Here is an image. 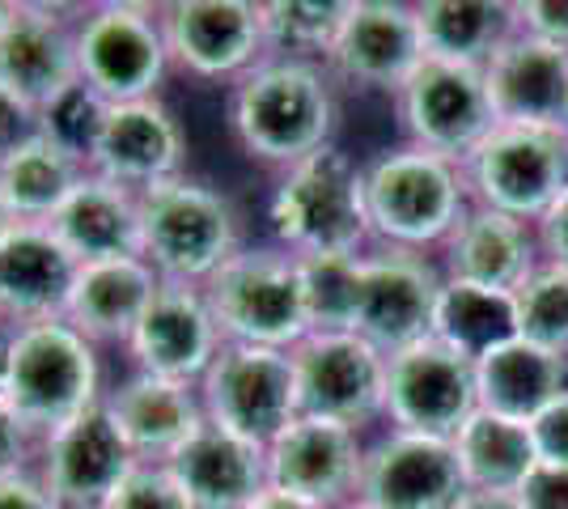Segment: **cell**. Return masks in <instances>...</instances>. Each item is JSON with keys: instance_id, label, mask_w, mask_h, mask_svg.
<instances>
[{"instance_id": "6da1fadb", "label": "cell", "mask_w": 568, "mask_h": 509, "mask_svg": "<svg viewBox=\"0 0 568 509\" xmlns=\"http://www.w3.org/2000/svg\"><path fill=\"white\" fill-rule=\"evenodd\" d=\"M225 120L237 149L272 170H288L335 145L339 94L327 64L263 55L237 77L225 98Z\"/></svg>"}, {"instance_id": "7a4b0ae2", "label": "cell", "mask_w": 568, "mask_h": 509, "mask_svg": "<svg viewBox=\"0 0 568 509\" xmlns=\"http://www.w3.org/2000/svg\"><path fill=\"white\" fill-rule=\"evenodd\" d=\"M242 246L234 200L213 183L179 174L141 192V255L162 281L204 289Z\"/></svg>"}, {"instance_id": "3957f363", "label": "cell", "mask_w": 568, "mask_h": 509, "mask_svg": "<svg viewBox=\"0 0 568 509\" xmlns=\"http://www.w3.org/2000/svg\"><path fill=\"white\" fill-rule=\"evenodd\" d=\"M267 221L276 243L293 255H361L374 234L365 213V166L339 145L288 166L267 200Z\"/></svg>"}, {"instance_id": "277c9868", "label": "cell", "mask_w": 568, "mask_h": 509, "mask_svg": "<svg viewBox=\"0 0 568 509\" xmlns=\"http://www.w3.org/2000/svg\"><path fill=\"white\" fill-rule=\"evenodd\" d=\"M4 399L26 420V429L43 441L106 399L98 344L64 318L13 327V374Z\"/></svg>"}, {"instance_id": "5b68a950", "label": "cell", "mask_w": 568, "mask_h": 509, "mask_svg": "<svg viewBox=\"0 0 568 509\" xmlns=\"http://www.w3.org/2000/svg\"><path fill=\"white\" fill-rule=\"evenodd\" d=\"M467 179L458 162L428 149L403 145L378 153L365 166V213L369 230L395 251H425L446 243L458 217L467 213Z\"/></svg>"}, {"instance_id": "8992f818", "label": "cell", "mask_w": 568, "mask_h": 509, "mask_svg": "<svg viewBox=\"0 0 568 509\" xmlns=\"http://www.w3.org/2000/svg\"><path fill=\"white\" fill-rule=\"evenodd\" d=\"M225 344L297 348L310 336L297 255L284 246H242L204 285Z\"/></svg>"}, {"instance_id": "52a82bcc", "label": "cell", "mask_w": 568, "mask_h": 509, "mask_svg": "<svg viewBox=\"0 0 568 509\" xmlns=\"http://www.w3.org/2000/svg\"><path fill=\"white\" fill-rule=\"evenodd\" d=\"M77 69L81 81L111 106L158 98L170 64L162 4L102 0L77 13Z\"/></svg>"}, {"instance_id": "ba28073f", "label": "cell", "mask_w": 568, "mask_h": 509, "mask_svg": "<svg viewBox=\"0 0 568 509\" xmlns=\"http://www.w3.org/2000/svg\"><path fill=\"white\" fill-rule=\"evenodd\" d=\"M467 166V187L484 208L514 221H544V213L568 187V132L497 123Z\"/></svg>"}, {"instance_id": "9c48e42d", "label": "cell", "mask_w": 568, "mask_h": 509, "mask_svg": "<svg viewBox=\"0 0 568 509\" xmlns=\"http://www.w3.org/2000/svg\"><path fill=\"white\" fill-rule=\"evenodd\" d=\"M204 420L267 450L281 429L302 416L293 353L260 344H225L221 357L200 378Z\"/></svg>"}, {"instance_id": "30bf717a", "label": "cell", "mask_w": 568, "mask_h": 509, "mask_svg": "<svg viewBox=\"0 0 568 509\" xmlns=\"http://www.w3.org/2000/svg\"><path fill=\"white\" fill-rule=\"evenodd\" d=\"M399 123L407 141L446 162H467L479 141L497 128V111L484 85V69L420 60L399 94Z\"/></svg>"}, {"instance_id": "8fae6325", "label": "cell", "mask_w": 568, "mask_h": 509, "mask_svg": "<svg viewBox=\"0 0 568 509\" xmlns=\"http://www.w3.org/2000/svg\"><path fill=\"white\" fill-rule=\"evenodd\" d=\"M293 353L297 404L306 416L365 429L386 416V353L356 332H310Z\"/></svg>"}, {"instance_id": "7c38bea8", "label": "cell", "mask_w": 568, "mask_h": 509, "mask_svg": "<svg viewBox=\"0 0 568 509\" xmlns=\"http://www.w3.org/2000/svg\"><path fill=\"white\" fill-rule=\"evenodd\" d=\"M475 408V362L437 336L386 357V416L395 420V429L454 441Z\"/></svg>"}, {"instance_id": "4fadbf2b", "label": "cell", "mask_w": 568, "mask_h": 509, "mask_svg": "<svg viewBox=\"0 0 568 509\" xmlns=\"http://www.w3.org/2000/svg\"><path fill=\"white\" fill-rule=\"evenodd\" d=\"M170 64L195 81L246 77L263 55V0H170L162 4Z\"/></svg>"}, {"instance_id": "5bb4252c", "label": "cell", "mask_w": 568, "mask_h": 509, "mask_svg": "<svg viewBox=\"0 0 568 509\" xmlns=\"http://www.w3.org/2000/svg\"><path fill=\"white\" fill-rule=\"evenodd\" d=\"M136 462L141 459L123 441L115 416L106 404H94L39 441L34 476L60 509H106Z\"/></svg>"}, {"instance_id": "9a60e30c", "label": "cell", "mask_w": 568, "mask_h": 509, "mask_svg": "<svg viewBox=\"0 0 568 509\" xmlns=\"http://www.w3.org/2000/svg\"><path fill=\"white\" fill-rule=\"evenodd\" d=\"M442 276L416 251L386 246L378 255H361V302L353 332L369 339L378 353H399L433 336Z\"/></svg>"}, {"instance_id": "2e32d148", "label": "cell", "mask_w": 568, "mask_h": 509, "mask_svg": "<svg viewBox=\"0 0 568 509\" xmlns=\"http://www.w3.org/2000/svg\"><path fill=\"white\" fill-rule=\"evenodd\" d=\"M221 348H225V336L216 327L204 289L179 285V281L158 285L149 311L128 339L132 369L170 378V383H187V387H200V378L221 357Z\"/></svg>"}, {"instance_id": "e0dca14e", "label": "cell", "mask_w": 568, "mask_h": 509, "mask_svg": "<svg viewBox=\"0 0 568 509\" xmlns=\"http://www.w3.org/2000/svg\"><path fill=\"white\" fill-rule=\"evenodd\" d=\"M263 455H267V488H281L318 509L356 501L365 446L348 425L302 413L284 425L281 437Z\"/></svg>"}, {"instance_id": "ac0fdd59", "label": "cell", "mask_w": 568, "mask_h": 509, "mask_svg": "<svg viewBox=\"0 0 568 509\" xmlns=\"http://www.w3.org/2000/svg\"><path fill=\"white\" fill-rule=\"evenodd\" d=\"M467 492L454 441L403 429L365 450L356 488V497L374 509H458Z\"/></svg>"}, {"instance_id": "d6986e66", "label": "cell", "mask_w": 568, "mask_h": 509, "mask_svg": "<svg viewBox=\"0 0 568 509\" xmlns=\"http://www.w3.org/2000/svg\"><path fill=\"white\" fill-rule=\"evenodd\" d=\"M420 26L416 4L399 0H348V18L327 55V73L361 90L399 94L407 77L420 69Z\"/></svg>"}, {"instance_id": "ffe728a7", "label": "cell", "mask_w": 568, "mask_h": 509, "mask_svg": "<svg viewBox=\"0 0 568 509\" xmlns=\"http://www.w3.org/2000/svg\"><path fill=\"white\" fill-rule=\"evenodd\" d=\"M187 153L191 141L183 120L158 94L141 102H115L106 111L102 136L90 153V170L132 192H149L158 183L187 174Z\"/></svg>"}, {"instance_id": "44dd1931", "label": "cell", "mask_w": 568, "mask_h": 509, "mask_svg": "<svg viewBox=\"0 0 568 509\" xmlns=\"http://www.w3.org/2000/svg\"><path fill=\"white\" fill-rule=\"evenodd\" d=\"M81 81L77 69V18L64 4L18 0L0 30V85L43 111L51 98Z\"/></svg>"}, {"instance_id": "7402d4cb", "label": "cell", "mask_w": 568, "mask_h": 509, "mask_svg": "<svg viewBox=\"0 0 568 509\" xmlns=\"http://www.w3.org/2000/svg\"><path fill=\"white\" fill-rule=\"evenodd\" d=\"M484 85L493 98L497 123L565 128L568 106V51L547 48L514 30L500 51L484 64Z\"/></svg>"}, {"instance_id": "603a6c76", "label": "cell", "mask_w": 568, "mask_h": 509, "mask_svg": "<svg viewBox=\"0 0 568 509\" xmlns=\"http://www.w3.org/2000/svg\"><path fill=\"white\" fill-rule=\"evenodd\" d=\"M77 259L51 234V225H13L0 243V315L4 323H48L64 318Z\"/></svg>"}, {"instance_id": "cb8c5ba5", "label": "cell", "mask_w": 568, "mask_h": 509, "mask_svg": "<svg viewBox=\"0 0 568 509\" xmlns=\"http://www.w3.org/2000/svg\"><path fill=\"white\" fill-rule=\"evenodd\" d=\"M166 467L191 509H246L267 488V455L209 420L170 455Z\"/></svg>"}, {"instance_id": "d4e9b609", "label": "cell", "mask_w": 568, "mask_h": 509, "mask_svg": "<svg viewBox=\"0 0 568 509\" xmlns=\"http://www.w3.org/2000/svg\"><path fill=\"white\" fill-rule=\"evenodd\" d=\"M51 234L69 246L77 264H106V259H144L141 255V192L115 179L85 174L77 192L48 221Z\"/></svg>"}, {"instance_id": "484cf974", "label": "cell", "mask_w": 568, "mask_h": 509, "mask_svg": "<svg viewBox=\"0 0 568 509\" xmlns=\"http://www.w3.org/2000/svg\"><path fill=\"white\" fill-rule=\"evenodd\" d=\"M102 404L115 416L119 434L141 462H166L204 425L200 387L153 378L141 369H132L123 383L106 390Z\"/></svg>"}, {"instance_id": "4316f807", "label": "cell", "mask_w": 568, "mask_h": 509, "mask_svg": "<svg viewBox=\"0 0 568 509\" xmlns=\"http://www.w3.org/2000/svg\"><path fill=\"white\" fill-rule=\"evenodd\" d=\"M162 276L144 259H106V264H81L72 281L64 323L77 327L94 344H123L136 332L141 315L149 311Z\"/></svg>"}, {"instance_id": "83f0119b", "label": "cell", "mask_w": 568, "mask_h": 509, "mask_svg": "<svg viewBox=\"0 0 568 509\" xmlns=\"http://www.w3.org/2000/svg\"><path fill=\"white\" fill-rule=\"evenodd\" d=\"M446 267H450V281L514 293L539 267L535 264V238H530L526 221H514L497 208L475 204L458 217V225L446 238Z\"/></svg>"}, {"instance_id": "f1b7e54d", "label": "cell", "mask_w": 568, "mask_h": 509, "mask_svg": "<svg viewBox=\"0 0 568 509\" xmlns=\"http://www.w3.org/2000/svg\"><path fill=\"white\" fill-rule=\"evenodd\" d=\"M475 387H479V408L530 425L568 390V357H556L514 336L475 362Z\"/></svg>"}, {"instance_id": "f546056e", "label": "cell", "mask_w": 568, "mask_h": 509, "mask_svg": "<svg viewBox=\"0 0 568 509\" xmlns=\"http://www.w3.org/2000/svg\"><path fill=\"white\" fill-rule=\"evenodd\" d=\"M416 26L428 60L484 69L518 30V18L505 0H425L416 4Z\"/></svg>"}, {"instance_id": "4dcf8cb0", "label": "cell", "mask_w": 568, "mask_h": 509, "mask_svg": "<svg viewBox=\"0 0 568 509\" xmlns=\"http://www.w3.org/2000/svg\"><path fill=\"white\" fill-rule=\"evenodd\" d=\"M85 174V162H77L69 149L39 132L0 162V200L22 225H48Z\"/></svg>"}, {"instance_id": "1f68e13d", "label": "cell", "mask_w": 568, "mask_h": 509, "mask_svg": "<svg viewBox=\"0 0 568 509\" xmlns=\"http://www.w3.org/2000/svg\"><path fill=\"white\" fill-rule=\"evenodd\" d=\"M454 455L471 492H518L530 467L539 462L530 425L475 408L467 425L454 434Z\"/></svg>"}, {"instance_id": "d6a6232c", "label": "cell", "mask_w": 568, "mask_h": 509, "mask_svg": "<svg viewBox=\"0 0 568 509\" xmlns=\"http://www.w3.org/2000/svg\"><path fill=\"white\" fill-rule=\"evenodd\" d=\"M433 336L442 339V344H450L454 353L479 362L488 348H497V344L518 336V323H514V293L446 281V285H442V297H437Z\"/></svg>"}, {"instance_id": "836d02e7", "label": "cell", "mask_w": 568, "mask_h": 509, "mask_svg": "<svg viewBox=\"0 0 568 509\" xmlns=\"http://www.w3.org/2000/svg\"><path fill=\"white\" fill-rule=\"evenodd\" d=\"M348 18V0H263L267 55L327 64Z\"/></svg>"}, {"instance_id": "e575fe53", "label": "cell", "mask_w": 568, "mask_h": 509, "mask_svg": "<svg viewBox=\"0 0 568 509\" xmlns=\"http://www.w3.org/2000/svg\"><path fill=\"white\" fill-rule=\"evenodd\" d=\"M310 332H353L361 302V255H297Z\"/></svg>"}, {"instance_id": "d590c367", "label": "cell", "mask_w": 568, "mask_h": 509, "mask_svg": "<svg viewBox=\"0 0 568 509\" xmlns=\"http://www.w3.org/2000/svg\"><path fill=\"white\" fill-rule=\"evenodd\" d=\"M514 323L518 339L568 357V272L556 264H539L514 289Z\"/></svg>"}, {"instance_id": "8d00e7d4", "label": "cell", "mask_w": 568, "mask_h": 509, "mask_svg": "<svg viewBox=\"0 0 568 509\" xmlns=\"http://www.w3.org/2000/svg\"><path fill=\"white\" fill-rule=\"evenodd\" d=\"M106 111H111V102L98 90H90L85 81H77V85H69L64 94H55L39 111V132L48 141H55L60 149H69L77 162L90 166V153H94L98 136H102Z\"/></svg>"}, {"instance_id": "74e56055", "label": "cell", "mask_w": 568, "mask_h": 509, "mask_svg": "<svg viewBox=\"0 0 568 509\" xmlns=\"http://www.w3.org/2000/svg\"><path fill=\"white\" fill-rule=\"evenodd\" d=\"M106 509H191L166 462H136Z\"/></svg>"}, {"instance_id": "f35d334b", "label": "cell", "mask_w": 568, "mask_h": 509, "mask_svg": "<svg viewBox=\"0 0 568 509\" xmlns=\"http://www.w3.org/2000/svg\"><path fill=\"white\" fill-rule=\"evenodd\" d=\"M34 462H39V437L26 429V420L9 408V399H0V480L34 471Z\"/></svg>"}, {"instance_id": "ab89813d", "label": "cell", "mask_w": 568, "mask_h": 509, "mask_svg": "<svg viewBox=\"0 0 568 509\" xmlns=\"http://www.w3.org/2000/svg\"><path fill=\"white\" fill-rule=\"evenodd\" d=\"M514 18L521 34L568 51V0H521L514 4Z\"/></svg>"}, {"instance_id": "60d3db41", "label": "cell", "mask_w": 568, "mask_h": 509, "mask_svg": "<svg viewBox=\"0 0 568 509\" xmlns=\"http://www.w3.org/2000/svg\"><path fill=\"white\" fill-rule=\"evenodd\" d=\"M514 497L521 509H568V467L539 459Z\"/></svg>"}, {"instance_id": "b9f144b4", "label": "cell", "mask_w": 568, "mask_h": 509, "mask_svg": "<svg viewBox=\"0 0 568 509\" xmlns=\"http://www.w3.org/2000/svg\"><path fill=\"white\" fill-rule=\"evenodd\" d=\"M530 437H535L539 459L568 467V390L551 408H544V413L530 420Z\"/></svg>"}, {"instance_id": "7bdbcfd3", "label": "cell", "mask_w": 568, "mask_h": 509, "mask_svg": "<svg viewBox=\"0 0 568 509\" xmlns=\"http://www.w3.org/2000/svg\"><path fill=\"white\" fill-rule=\"evenodd\" d=\"M30 136H39V111L26 98H18L13 90L0 85V162L13 149H22Z\"/></svg>"}, {"instance_id": "ee69618b", "label": "cell", "mask_w": 568, "mask_h": 509, "mask_svg": "<svg viewBox=\"0 0 568 509\" xmlns=\"http://www.w3.org/2000/svg\"><path fill=\"white\" fill-rule=\"evenodd\" d=\"M539 246H544L547 264H556L568 272V187L544 213V221H539Z\"/></svg>"}, {"instance_id": "f6af8a7d", "label": "cell", "mask_w": 568, "mask_h": 509, "mask_svg": "<svg viewBox=\"0 0 568 509\" xmlns=\"http://www.w3.org/2000/svg\"><path fill=\"white\" fill-rule=\"evenodd\" d=\"M0 509H60L51 501V492L43 488V480L34 471L0 480Z\"/></svg>"}, {"instance_id": "bcb514c9", "label": "cell", "mask_w": 568, "mask_h": 509, "mask_svg": "<svg viewBox=\"0 0 568 509\" xmlns=\"http://www.w3.org/2000/svg\"><path fill=\"white\" fill-rule=\"evenodd\" d=\"M246 509H318V506H310V501H302V497H288V492H281V488H263Z\"/></svg>"}, {"instance_id": "7dc6e473", "label": "cell", "mask_w": 568, "mask_h": 509, "mask_svg": "<svg viewBox=\"0 0 568 509\" xmlns=\"http://www.w3.org/2000/svg\"><path fill=\"white\" fill-rule=\"evenodd\" d=\"M458 509H521L514 492H467Z\"/></svg>"}, {"instance_id": "c3c4849f", "label": "cell", "mask_w": 568, "mask_h": 509, "mask_svg": "<svg viewBox=\"0 0 568 509\" xmlns=\"http://www.w3.org/2000/svg\"><path fill=\"white\" fill-rule=\"evenodd\" d=\"M9 374H13V323H0V399L9 395Z\"/></svg>"}, {"instance_id": "681fc988", "label": "cell", "mask_w": 568, "mask_h": 509, "mask_svg": "<svg viewBox=\"0 0 568 509\" xmlns=\"http://www.w3.org/2000/svg\"><path fill=\"white\" fill-rule=\"evenodd\" d=\"M13 225H22V221L13 217V213H9V208H4V200H0V243H4V238H9V234H13Z\"/></svg>"}, {"instance_id": "f907efd6", "label": "cell", "mask_w": 568, "mask_h": 509, "mask_svg": "<svg viewBox=\"0 0 568 509\" xmlns=\"http://www.w3.org/2000/svg\"><path fill=\"white\" fill-rule=\"evenodd\" d=\"M13 9H18V0H0V30H4V22L13 18Z\"/></svg>"}, {"instance_id": "816d5d0a", "label": "cell", "mask_w": 568, "mask_h": 509, "mask_svg": "<svg viewBox=\"0 0 568 509\" xmlns=\"http://www.w3.org/2000/svg\"><path fill=\"white\" fill-rule=\"evenodd\" d=\"M335 509H374V506H365V501L356 497V501H344V506H335Z\"/></svg>"}, {"instance_id": "f5cc1de1", "label": "cell", "mask_w": 568, "mask_h": 509, "mask_svg": "<svg viewBox=\"0 0 568 509\" xmlns=\"http://www.w3.org/2000/svg\"><path fill=\"white\" fill-rule=\"evenodd\" d=\"M565 132H568V106H565Z\"/></svg>"}, {"instance_id": "db71d44e", "label": "cell", "mask_w": 568, "mask_h": 509, "mask_svg": "<svg viewBox=\"0 0 568 509\" xmlns=\"http://www.w3.org/2000/svg\"><path fill=\"white\" fill-rule=\"evenodd\" d=\"M0 323H4V315H0Z\"/></svg>"}]
</instances>
